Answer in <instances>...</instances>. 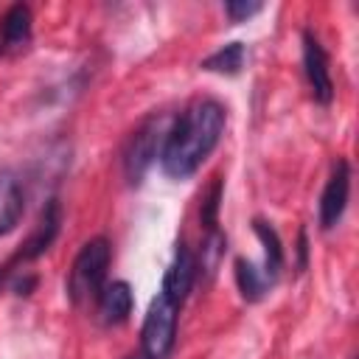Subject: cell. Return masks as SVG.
Returning <instances> with one entry per match:
<instances>
[{
    "label": "cell",
    "mask_w": 359,
    "mask_h": 359,
    "mask_svg": "<svg viewBox=\"0 0 359 359\" xmlns=\"http://www.w3.org/2000/svg\"><path fill=\"white\" fill-rule=\"evenodd\" d=\"M348 196H351V163L345 157H337L325 180V188L320 194V227L323 230H334L339 224L348 208Z\"/></svg>",
    "instance_id": "cell-6"
},
{
    "label": "cell",
    "mask_w": 359,
    "mask_h": 359,
    "mask_svg": "<svg viewBox=\"0 0 359 359\" xmlns=\"http://www.w3.org/2000/svg\"><path fill=\"white\" fill-rule=\"evenodd\" d=\"M177 317H180V303L157 292L140 325V353L146 359H165L171 353L177 339Z\"/></svg>",
    "instance_id": "cell-4"
},
{
    "label": "cell",
    "mask_w": 359,
    "mask_h": 359,
    "mask_svg": "<svg viewBox=\"0 0 359 359\" xmlns=\"http://www.w3.org/2000/svg\"><path fill=\"white\" fill-rule=\"evenodd\" d=\"M194 280H196V258H194V252L185 247V241H180L177 250H174V258H171V264H168V269H165V275H163L160 292H163L165 297H171L174 303L182 306V300L188 297Z\"/></svg>",
    "instance_id": "cell-10"
},
{
    "label": "cell",
    "mask_w": 359,
    "mask_h": 359,
    "mask_svg": "<svg viewBox=\"0 0 359 359\" xmlns=\"http://www.w3.org/2000/svg\"><path fill=\"white\" fill-rule=\"evenodd\" d=\"M297 255H300L297 266L303 269V266H306V255H309V241H306V230H300V236H297Z\"/></svg>",
    "instance_id": "cell-19"
},
{
    "label": "cell",
    "mask_w": 359,
    "mask_h": 359,
    "mask_svg": "<svg viewBox=\"0 0 359 359\" xmlns=\"http://www.w3.org/2000/svg\"><path fill=\"white\" fill-rule=\"evenodd\" d=\"M264 6L261 3H247V0H233V3H224V14L233 20V22H244V20H250V17H255L258 11H261Z\"/></svg>",
    "instance_id": "cell-17"
},
{
    "label": "cell",
    "mask_w": 359,
    "mask_h": 359,
    "mask_svg": "<svg viewBox=\"0 0 359 359\" xmlns=\"http://www.w3.org/2000/svg\"><path fill=\"white\" fill-rule=\"evenodd\" d=\"M34 39V14L25 3H14L0 17V56L11 59L28 50Z\"/></svg>",
    "instance_id": "cell-8"
},
{
    "label": "cell",
    "mask_w": 359,
    "mask_h": 359,
    "mask_svg": "<svg viewBox=\"0 0 359 359\" xmlns=\"http://www.w3.org/2000/svg\"><path fill=\"white\" fill-rule=\"evenodd\" d=\"M219 208H222V177H213L208 194L202 196V208H199V222L208 230H219Z\"/></svg>",
    "instance_id": "cell-16"
},
{
    "label": "cell",
    "mask_w": 359,
    "mask_h": 359,
    "mask_svg": "<svg viewBox=\"0 0 359 359\" xmlns=\"http://www.w3.org/2000/svg\"><path fill=\"white\" fill-rule=\"evenodd\" d=\"M25 210V194L11 171H0V236H8Z\"/></svg>",
    "instance_id": "cell-11"
},
{
    "label": "cell",
    "mask_w": 359,
    "mask_h": 359,
    "mask_svg": "<svg viewBox=\"0 0 359 359\" xmlns=\"http://www.w3.org/2000/svg\"><path fill=\"white\" fill-rule=\"evenodd\" d=\"M123 359H146V356H143V353L137 351V353H129V356H123Z\"/></svg>",
    "instance_id": "cell-21"
},
{
    "label": "cell",
    "mask_w": 359,
    "mask_h": 359,
    "mask_svg": "<svg viewBox=\"0 0 359 359\" xmlns=\"http://www.w3.org/2000/svg\"><path fill=\"white\" fill-rule=\"evenodd\" d=\"M303 76L309 81V93L317 104L328 107L334 101V79H331V62H328V53L320 42V36L306 28L303 36Z\"/></svg>",
    "instance_id": "cell-5"
},
{
    "label": "cell",
    "mask_w": 359,
    "mask_h": 359,
    "mask_svg": "<svg viewBox=\"0 0 359 359\" xmlns=\"http://www.w3.org/2000/svg\"><path fill=\"white\" fill-rule=\"evenodd\" d=\"M252 230H255V236H258V241L264 244V275L275 283L278 280V275H280V269H283V244H280V236H278V230L269 224V222H264V219H252Z\"/></svg>",
    "instance_id": "cell-12"
},
{
    "label": "cell",
    "mask_w": 359,
    "mask_h": 359,
    "mask_svg": "<svg viewBox=\"0 0 359 359\" xmlns=\"http://www.w3.org/2000/svg\"><path fill=\"white\" fill-rule=\"evenodd\" d=\"M59 227H62V205H59V199H48L45 208L39 210V219H36L31 236L22 241V247L17 250V255L11 261L14 264H31L39 255H45L50 250V244L56 241Z\"/></svg>",
    "instance_id": "cell-7"
},
{
    "label": "cell",
    "mask_w": 359,
    "mask_h": 359,
    "mask_svg": "<svg viewBox=\"0 0 359 359\" xmlns=\"http://www.w3.org/2000/svg\"><path fill=\"white\" fill-rule=\"evenodd\" d=\"M36 286V278L34 275H25V278H17L14 283H11V289L17 292V294H31V289Z\"/></svg>",
    "instance_id": "cell-18"
},
{
    "label": "cell",
    "mask_w": 359,
    "mask_h": 359,
    "mask_svg": "<svg viewBox=\"0 0 359 359\" xmlns=\"http://www.w3.org/2000/svg\"><path fill=\"white\" fill-rule=\"evenodd\" d=\"M168 118L163 115H151L146 118L126 140L123 146V177L129 180V185H140V180L146 177V171L151 168V163L160 157L163 140L168 135Z\"/></svg>",
    "instance_id": "cell-3"
},
{
    "label": "cell",
    "mask_w": 359,
    "mask_h": 359,
    "mask_svg": "<svg viewBox=\"0 0 359 359\" xmlns=\"http://www.w3.org/2000/svg\"><path fill=\"white\" fill-rule=\"evenodd\" d=\"M109 258H112V247L104 236H95L81 244L67 275V297L73 306H84L98 297V292L107 283Z\"/></svg>",
    "instance_id": "cell-2"
},
{
    "label": "cell",
    "mask_w": 359,
    "mask_h": 359,
    "mask_svg": "<svg viewBox=\"0 0 359 359\" xmlns=\"http://www.w3.org/2000/svg\"><path fill=\"white\" fill-rule=\"evenodd\" d=\"M233 269H236V286H238V292H241V297H244L247 303H258V300L269 292L272 280H269V278L264 275V269L255 266L252 261L236 258Z\"/></svg>",
    "instance_id": "cell-13"
},
{
    "label": "cell",
    "mask_w": 359,
    "mask_h": 359,
    "mask_svg": "<svg viewBox=\"0 0 359 359\" xmlns=\"http://www.w3.org/2000/svg\"><path fill=\"white\" fill-rule=\"evenodd\" d=\"M227 250V238L222 230H208L202 238V250H199V261H196V272L205 269V275H213L222 255Z\"/></svg>",
    "instance_id": "cell-15"
},
{
    "label": "cell",
    "mask_w": 359,
    "mask_h": 359,
    "mask_svg": "<svg viewBox=\"0 0 359 359\" xmlns=\"http://www.w3.org/2000/svg\"><path fill=\"white\" fill-rule=\"evenodd\" d=\"M227 112L216 98L191 101L168 126L160 149V168L171 180H188L210 157L224 135Z\"/></svg>",
    "instance_id": "cell-1"
},
{
    "label": "cell",
    "mask_w": 359,
    "mask_h": 359,
    "mask_svg": "<svg viewBox=\"0 0 359 359\" xmlns=\"http://www.w3.org/2000/svg\"><path fill=\"white\" fill-rule=\"evenodd\" d=\"M11 266H14V261H6V264H0V286L6 283V278L11 275Z\"/></svg>",
    "instance_id": "cell-20"
},
{
    "label": "cell",
    "mask_w": 359,
    "mask_h": 359,
    "mask_svg": "<svg viewBox=\"0 0 359 359\" xmlns=\"http://www.w3.org/2000/svg\"><path fill=\"white\" fill-rule=\"evenodd\" d=\"M202 70L208 73H219V76H236L244 67V45L241 42H227L222 48H216L210 56H205L199 62Z\"/></svg>",
    "instance_id": "cell-14"
},
{
    "label": "cell",
    "mask_w": 359,
    "mask_h": 359,
    "mask_svg": "<svg viewBox=\"0 0 359 359\" xmlns=\"http://www.w3.org/2000/svg\"><path fill=\"white\" fill-rule=\"evenodd\" d=\"M132 306H135L132 286L126 280H107L95 297V317L101 325L115 328V325H123L129 320Z\"/></svg>",
    "instance_id": "cell-9"
}]
</instances>
